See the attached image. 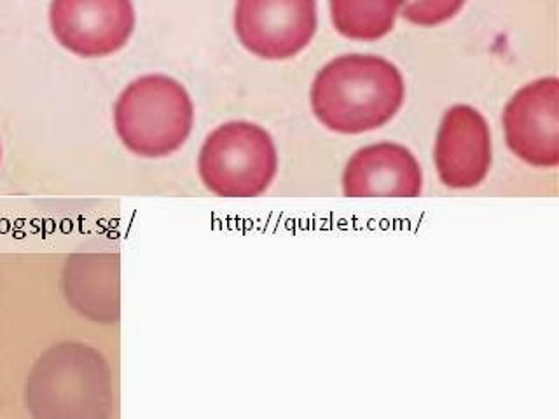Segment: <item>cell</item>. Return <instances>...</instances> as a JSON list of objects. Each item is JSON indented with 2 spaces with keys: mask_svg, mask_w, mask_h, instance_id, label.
<instances>
[{
  "mask_svg": "<svg viewBox=\"0 0 559 419\" xmlns=\"http://www.w3.org/2000/svg\"><path fill=\"white\" fill-rule=\"evenodd\" d=\"M406 84L392 61L374 55H345L329 61L311 86L314 116L328 130L360 135L395 118Z\"/></svg>",
  "mask_w": 559,
  "mask_h": 419,
  "instance_id": "cell-1",
  "label": "cell"
},
{
  "mask_svg": "<svg viewBox=\"0 0 559 419\" xmlns=\"http://www.w3.org/2000/svg\"><path fill=\"white\" fill-rule=\"evenodd\" d=\"M23 398L32 419H110L114 380L109 360L83 340H61L35 360Z\"/></svg>",
  "mask_w": 559,
  "mask_h": 419,
  "instance_id": "cell-2",
  "label": "cell"
},
{
  "mask_svg": "<svg viewBox=\"0 0 559 419\" xmlns=\"http://www.w3.org/2000/svg\"><path fill=\"white\" fill-rule=\"evenodd\" d=\"M194 107L186 87L168 75H144L128 84L114 109L122 145L157 159L177 153L191 135Z\"/></svg>",
  "mask_w": 559,
  "mask_h": 419,
  "instance_id": "cell-3",
  "label": "cell"
},
{
  "mask_svg": "<svg viewBox=\"0 0 559 419\" xmlns=\"http://www.w3.org/2000/svg\"><path fill=\"white\" fill-rule=\"evenodd\" d=\"M278 151L264 128L233 121L212 131L201 145L198 173L218 197H258L275 180Z\"/></svg>",
  "mask_w": 559,
  "mask_h": 419,
  "instance_id": "cell-4",
  "label": "cell"
},
{
  "mask_svg": "<svg viewBox=\"0 0 559 419\" xmlns=\"http://www.w3.org/2000/svg\"><path fill=\"white\" fill-rule=\"evenodd\" d=\"M317 0H236L235 32L241 46L264 60H287L317 32Z\"/></svg>",
  "mask_w": 559,
  "mask_h": 419,
  "instance_id": "cell-5",
  "label": "cell"
},
{
  "mask_svg": "<svg viewBox=\"0 0 559 419\" xmlns=\"http://www.w3.org/2000/svg\"><path fill=\"white\" fill-rule=\"evenodd\" d=\"M49 23L58 43L83 58L119 51L135 31L131 0H52Z\"/></svg>",
  "mask_w": 559,
  "mask_h": 419,
  "instance_id": "cell-6",
  "label": "cell"
},
{
  "mask_svg": "<svg viewBox=\"0 0 559 419\" xmlns=\"http://www.w3.org/2000/svg\"><path fill=\"white\" fill-rule=\"evenodd\" d=\"M507 145L533 168L559 165V81L538 79L512 96L503 110Z\"/></svg>",
  "mask_w": 559,
  "mask_h": 419,
  "instance_id": "cell-7",
  "label": "cell"
},
{
  "mask_svg": "<svg viewBox=\"0 0 559 419\" xmlns=\"http://www.w3.org/2000/svg\"><path fill=\"white\" fill-rule=\"evenodd\" d=\"M437 175L445 188L474 189L493 163L488 122L468 105H454L442 119L433 151Z\"/></svg>",
  "mask_w": 559,
  "mask_h": 419,
  "instance_id": "cell-8",
  "label": "cell"
},
{
  "mask_svg": "<svg viewBox=\"0 0 559 419\" xmlns=\"http://www.w3.org/2000/svg\"><path fill=\"white\" fill-rule=\"evenodd\" d=\"M341 183L348 197H416L424 192V170L409 148L381 142L349 157Z\"/></svg>",
  "mask_w": 559,
  "mask_h": 419,
  "instance_id": "cell-9",
  "label": "cell"
},
{
  "mask_svg": "<svg viewBox=\"0 0 559 419\" xmlns=\"http://www.w3.org/2000/svg\"><path fill=\"white\" fill-rule=\"evenodd\" d=\"M67 304L87 322L114 325L121 319V279L116 255H81L61 278Z\"/></svg>",
  "mask_w": 559,
  "mask_h": 419,
  "instance_id": "cell-10",
  "label": "cell"
},
{
  "mask_svg": "<svg viewBox=\"0 0 559 419\" xmlns=\"http://www.w3.org/2000/svg\"><path fill=\"white\" fill-rule=\"evenodd\" d=\"M402 11V0H331L334 28L346 39H381L390 34Z\"/></svg>",
  "mask_w": 559,
  "mask_h": 419,
  "instance_id": "cell-11",
  "label": "cell"
},
{
  "mask_svg": "<svg viewBox=\"0 0 559 419\" xmlns=\"http://www.w3.org/2000/svg\"><path fill=\"white\" fill-rule=\"evenodd\" d=\"M465 0H402V16L418 26L450 22L462 11Z\"/></svg>",
  "mask_w": 559,
  "mask_h": 419,
  "instance_id": "cell-12",
  "label": "cell"
}]
</instances>
